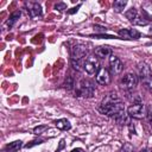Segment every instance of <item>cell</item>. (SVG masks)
<instances>
[{
  "label": "cell",
  "instance_id": "1",
  "mask_svg": "<svg viewBox=\"0 0 152 152\" xmlns=\"http://www.w3.org/2000/svg\"><path fill=\"white\" fill-rule=\"evenodd\" d=\"M99 110L110 118H114L116 121L124 120L125 121V107L120 101H115V102H107V103H102L101 107L99 108Z\"/></svg>",
  "mask_w": 152,
  "mask_h": 152
},
{
  "label": "cell",
  "instance_id": "2",
  "mask_svg": "<svg viewBox=\"0 0 152 152\" xmlns=\"http://www.w3.org/2000/svg\"><path fill=\"white\" fill-rule=\"evenodd\" d=\"M95 93V83L90 80H82L78 84L77 95L82 97H91Z\"/></svg>",
  "mask_w": 152,
  "mask_h": 152
},
{
  "label": "cell",
  "instance_id": "3",
  "mask_svg": "<svg viewBox=\"0 0 152 152\" xmlns=\"http://www.w3.org/2000/svg\"><path fill=\"white\" fill-rule=\"evenodd\" d=\"M138 84V76L133 72H127L126 75L122 76L121 81H120V86L122 89L125 90H133L135 88V86Z\"/></svg>",
  "mask_w": 152,
  "mask_h": 152
},
{
  "label": "cell",
  "instance_id": "4",
  "mask_svg": "<svg viewBox=\"0 0 152 152\" xmlns=\"http://www.w3.org/2000/svg\"><path fill=\"white\" fill-rule=\"evenodd\" d=\"M88 53H89V50L83 44H76L70 50L71 59H75V61H81L83 58H87L88 57Z\"/></svg>",
  "mask_w": 152,
  "mask_h": 152
},
{
  "label": "cell",
  "instance_id": "5",
  "mask_svg": "<svg viewBox=\"0 0 152 152\" xmlns=\"http://www.w3.org/2000/svg\"><path fill=\"white\" fill-rule=\"evenodd\" d=\"M127 114L134 119H142L144 116H146V108L141 102L133 103L127 108Z\"/></svg>",
  "mask_w": 152,
  "mask_h": 152
},
{
  "label": "cell",
  "instance_id": "6",
  "mask_svg": "<svg viewBox=\"0 0 152 152\" xmlns=\"http://www.w3.org/2000/svg\"><path fill=\"white\" fill-rule=\"evenodd\" d=\"M83 69L89 74V75H94V74H97V71L100 70V66H99V62L96 59L95 56H90V57H87L83 62Z\"/></svg>",
  "mask_w": 152,
  "mask_h": 152
},
{
  "label": "cell",
  "instance_id": "7",
  "mask_svg": "<svg viewBox=\"0 0 152 152\" xmlns=\"http://www.w3.org/2000/svg\"><path fill=\"white\" fill-rule=\"evenodd\" d=\"M96 82L101 86H107L110 83V72L106 68H100V70L96 74Z\"/></svg>",
  "mask_w": 152,
  "mask_h": 152
},
{
  "label": "cell",
  "instance_id": "8",
  "mask_svg": "<svg viewBox=\"0 0 152 152\" xmlns=\"http://www.w3.org/2000/svg\"><path fill=\"white\" fill-rule=\"evenodd\" d=\"M26 8H27V12L30 14L31 18H37V17H40L42 15V6L38 4V2H34V1H28L25 4Z\"/></svg>",
  "mask_w": 152,
  "mask_h": 152
},
{
  "label": "cell",
  "instance_id": "9",
  "mask_svg": "<svg viewBox=\"0 0 152 152\" xmlns=\"http://www.w3.org/2000/svg\"><path fill=\"white\" fill-rule=\"evenodd\" d=\"M118 34L122 39H139L141 37V33L135 28H122L118 32Z\"/></svg>",
  "mask_w": 152,
  "mask_h": 152
},
{
  "label": "cell",
  "instance_id": "10",
  "mask_svg": "<svg viewBox=\"0 0 152 152\" xmlns=\"http://www.w3.org/2000/svg\"><path fill=\"white\" fill-rule=\"evenodd\" d=\"M109 66H110V70H112L113 74H120L124 70V63L116 56H110V58H109Z\"/></svg>",
  "mask_w": 152,
  "mask_h": 152
},
{
  "label": "cell",
  "instance_id": "11",
  "mask_svg": "<svg viewBox=\"0 0 152 152\" xmlns=\"http://www.w3.org/2000/svg\"><path fill=\"white\" fill-rule=\"evenodd\" d=\"M112 49L110 46H107V45H102V46H97L95 49V56L99 57V58H106V57H109L112 56Z\"/></svg>",
  "mask_w": 152,
  "mask_h": 152
},
{
  "label": "cell",
  "instance_id": "12",
  "mask_svg": "<svg viewBox=\"0 0 152 152\" xmlns=\"http://www.w3.org/2000/svg\"><path fill=\"white\" fill-rule=\"evenodd\" d=\"M23 146V141L21 140H15V141H12L10 144H7L5 147H4V152H18Z\"/></svg>",
  "mask_w": 152,
  "mask_h": 152
},
{
  "label": "cell",
  "instance_id": "13",
  "mask_svg": "<svg viewBox=\"0 0 152 152\" xmlns=\"http://www.w3.org/2000/svg\"><path fill=\"white\" fill-rule=\"evenodd\" d=\"M141 14L145 15L150 21L152 20V1H146L141 4Z\"/></svg>",
  "mask_w": 152,
  "mask_h": 152
},
{
  "label": "cell",
  "instance_id": "14",
  "mask_svg": "<svg viewBox=\"0 0 152 152\" xmlns=\"http://www.w3.org/2000/svg\"><path fill=\"white\" fill-rule=\"evenodd\" d=\"M55 126L62 131H69L71 128V124L69 122V120L66 119H58V120H55Z\"/></svg>",
  "mask_w": 152,
  "mask_h": 152
},
{
  "label": "cell",
  "instance_id": "15",
  "mask_svg": "<svg viewBox=\"0 0 152 152\" xmlns=\"http://www.w3.org/2000/svg\"><path fill=\"white\" fill-rule=\"evenodd\" d=\"M138 71H139V77H140V80L152 74L151 70H150V66H148L147 64H145V63H140V64H139Z\"/></svg>",
  "mask_w": 152,
  "mask_h": 152
},
{
  "label": "cell",
  "instance_id": "16",
  "mask_svg": "<svg viewBox=\"0 0 152 152\" xmlns=\"http://www.w3.org/2000/svg\"><path fill=\"white\" fill-rule=\"evenodd\" d=\"M126 5H127V1H125V0H116V1L113 2V8H114V11L116 13H121L124 11V8L126 7Z\"/></svg>",
  "mask_w": 152,
  "mask_h": 152
},
{
  "label": "cell",
  "instance_id": "17",
  "mask_svg": "<svg viewBox=\"0 0 152 152\" xmlns=\"http://www.w3.org/2000/svg\"><path fill=\"white\" fill-rule=\"evenodd\" d=\"M19 17H20V11H14L11 15H10V18H8V20H7V23H6V25L11 28L14 24H15V21L19 19Z\"/></svg>",
  "mask_w": 152,
  "mask_h": 152
},
{
  "label": "cell",
  "instance_id": "18",
  "mask_svg": "<svg viewBox=\"0 0 152 152\" xmlns=\"http://www.w3.org/2000/svg\"><path fill=\"white\" fill-rule=\"evenodd\" d=\"M125 17H126L131 23H133V21L135 20V18L138 17V12H137V10H135L134 7H131L129 10H127V11L125 12Z\"/></svg>",
  "mask_w": 152,
  "mask_h": 152
},
{
  "label": "cell",
  "instance_id": "19",
  "mask_svg": "<svg viewBox=\"0 0 152 152\" xmlns=\"http://www.w3.org/2000/svg\"><path fill=\"white\" fill-rule=\"evenodd\" d=\"M140 81H141V83L144 84V87H145L150 93H152V74L148 75V76H146V77H144V78H141Z\"/></svg>",
  "mask_w": 152,
  "mask_h": 152
},
{
  "label": "cell",
  "instance_id": "20",
  "mask_svg": "<svg viewBox=\"0 0 152 152\" xmlns=\"http://www.w3.org/2000/svg\"><path fill=\"white\" fill-rule=\"evenodd\" d=\"M150 23V20L145 17V15H142V14H138V17L135 18V20L133 21V24H135V25H142V26H145V25H147Z\"/></svg>",
  "mask_w": 152,
  "mask_h": 152
},
{
  "label": "cell",
  "instance_id": "21",
  "mask_svg": "<svg viewBox=\"0 0 152 152\" xmlns=\"http://www.w3.org/2000/svg\"><path fill=\"white\" fill-rule=\"evenodd\" d=\"M46 129H49V126H48V125H39V126H37V127L33 128V133H34L36 135H40V134H43Z\"/></svg>",
  "mask_w": 152,
  "mask_h": 152
},
{
  "label": "cell",
  "instance_id": "22",
  "mask_svg": "<svg viewBox=\"0 0 152 152\" xmlns=\"http://www.w3.org/2000/svg\"><path fill=\"white\" fill-rule=\"evenodd\" d=\"M70 63H71V66H72L76 71H82V70H83V63H81V61L71 59Z\"/></svg>",
  "mask_w": 152,
  "mask_h": 152
},
{
  "label": "cell",
  "instance_id": "23",
  "mask_svg": "<svg viewBox=\"0 0 152 152\" xmlns=\"http://www.w3.org/2000/svg\"><path fill=\"white\" fill-rule=\"evenodd\" d=\"M74 86H75V82H74V78H72V76H66V78H65V82H64V87L66 88V89H72L74 88Z\"/></svg>",
  "mask_w": 152,
  "mask_h": 152
},
{
  "label": "cell",
  "instance_id": "24",
  "mask_svg": "<svg viewBox=\"0 0 152 152\" xmlns=\"http://www.w3.org/2000/svg\"><path fill=\"white\" fill-rule=\"evenodd\" d=\"M120 152H133V146H132L129 142H126V144H124V146L121 147Z\"/></svg>",
  "mask_w": 152,
  "mask_h": 152
},
{
  "label": "cell",
  "instance_id": "25",
  "mask_svg": "<svg viewBox=\"0 0 152 152\" xmlns=\"http://www.w3.org/2000/svg\"><path fill=\"white\" fill-rule=\"evenodd\" d=\"M43 141H44V139H36V140H32L31 142L26 144L25 147H26V148H30V147H32V146H34V145H39V144H42Z\"/></svg>",
  "mask_w": 152,
  "mask_h": 152
},
{
  "label": "cell",
  "instance_id": "26",
  "mask_svg": "<svg viewBox=\"0 0 152 152\" xmlns=\"http://www.w3.org/2000/svg\"><path fill=\"white\" fill-rule=\"evenodd\" d=\"M146 119L150 122V125H152V107L146 109Z\"/></svg>",
  "mask_w": 152,
  "mask_h": 152
},
{
  "label": "cell",
  "instance_id": "27",
  "mask_svg": "<svg viewBox=\"0 0 152 152\" xmlns=\"http://www.w3.org/2000/svg\"><path fill=\"white\" fill-rule=\"evenodd\" d=\"M55 8L58 10V11H64V10H66V5L64 2H58V4L55 5Z\"/></svg>",
  "mask_w": 152,
  "mask_h": 152
},
{
  "label": "cell",
  "instance_id": "28",
  "mask_svg": "<svg viewBox=\"0 0 152 152\" xmlns=\"http://www.w3.org/2000/svg\"><path fill=\"white\" fill-rule=\"evenodd\" d=\"M94 30H95L96 32H101V34H103V33L107 31L106 27H102V26H99V25H94Z\"/></svg>",
  "mask_w": 152,
  "mask_h": 152
},
{
  "label": "cell",
  "instance_id": "29",
  "mask_svg": "<svg viewBox=\"0 0 152 152\" xmlns=\"http://www.w3.org/2000/svg\"><path fill=\"white\" fill-rule=\"evenodd\" d=\"M80 6H81V5H77L76 7H74V8H71V11H68V13H69V14H72V13H75V12H77V10L80 8Z\"/></svg>",
  "mask_w": 152,
  "mask_h": 152
},
{
  "label": "cell",
  "instance_id": "30",
  "mask_svg": "<svg viewBox=\"0 0 152 152\" xmlns=\"http://www.w3.org/2000/svg\"><path fill=\"white\" fill-rule=\"evenodd\" d=\"M139 152H152V148H144V150H141Z\"/></svg>",
  "mask_w": 152,
  "mask_h": 152
},
{
  "label": "cell",
  "instance_id": "31",
  "mask_svg": "<svg viewBox=\"0 0 152 152\" xmlns=\"http://www.w3.org/2000/svg\"><path fill=\"white\" fill-rule=\"evenodd\" d=\"M71 152H83V150L82 148H74Z\"/></svg>",
  "mask_w": 152,
  "mask_h": 152
},
{
  "label": "cell",
  "instance_id": "32",
  "mask_svg": "<svg viewBox=\"0 0 152 152\" xmlns=\"http://www.w3.org/2000/svg\"><path fill=\"white\" fill-rule=\"evenodd\" d=\"M56 152H59V151H58V150H57V151H56Z\"/></svg>",
  "mask_w": 152,
  "mask_h": 152
}]
</instances>
